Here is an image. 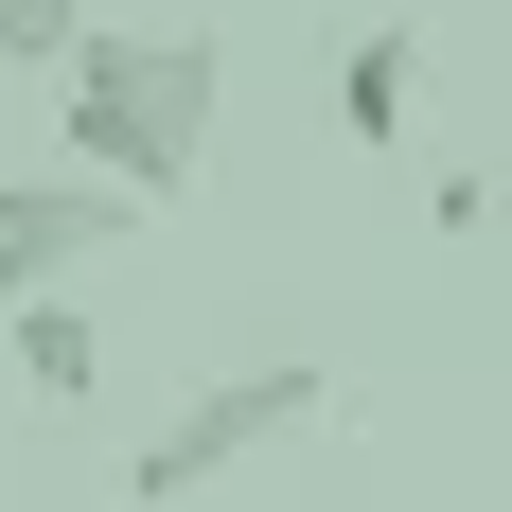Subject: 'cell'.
Listing matches in <instances>:
<instances>
[{
    "instance_id": "obj_4",
    "label": "cell",
    "mask_w": 512,
    "mask_h": 512,
    "mask_svg": "<svg viewBox=\"0 0 512 512\" xmlns=\"http://www.w3.org/2000/svg\"><path fill=\"white\" fill-rule=\"evenodd\" d=\"M407 124H424V36L371 18V36L336 53V142H354V159H407Z\"/></svg>"
},
{
    "instance_id": "obj_5",
    "label": "cell",
    "mask_w": 512,
    "mask_h": 512,
    "mask_svg": "<svg viewBox=\"0 0 512 512\" xmlns=\"http://www.w3.org/2000/svg\"><path fill=\"white\" fill-rule=\"evenodd\" d=\"M0 336H18V389H36V407H89V389H106V336H89V301H71V283H53V301H18Z\"/></svg>"
},
{
    "instance_id": "obj_3",
    "label": "cell",
    "mask_w": 512,
    "mask_h": 512,
    "mask_svg": "<svg viewBox=\"0 0 512 512\" xmlns=\"http://www.w3.org/2000/svg\"><path fill=\"white\" fill-rule=\"evenodd\" d=\"M142 230V195H106V177H0V318L53 301L89 248H124Z\"/></svg>"
},
{
    "instance_id": "obj_1",
    "label": "cell",
    "mask_w": 512,
    "mask_h": 512,
    "mask_svg": "<svg viewBox=\"0 0 512 512\" xmlns=\"http://www.w3.org/2000/svg\"><path fill=\"white\" fill-rule=\"evenodd\" d=\"M71 177H106V195L177 212L212 159V36H177V18H142V36H89L71 53Z\"/></svg>"
},
{
    "instance_id": "obj_6",
    "label": "cell",
    "mask_w": 512,
    "mask_h": 512,
    "mask_svg": "<svg viewBox=\"0 0 512 512\" xmlns=\"http://www.w3.org/2000/svg\"><path fill=\"white\" fill-rule=\"evenodd\" d=\"M106 18L89 0H0V71H53V89H71V53H89Z\"/></svg>"
},
{
    "instance_id": "obj_2",
    "label": "cell",
    "mask_w": 512,
    "mask_h": 512,
    "mask_svg": "<svg viewBox=\"0 0 512 512\" xmlns=\"http://www.w3.org/2000/svg\"><path fill=\"white\" fill-rule=\"evenodd\" d=\"M318 407H336V371H301V354H265V371H212L195 407H159L142 442H124V512H177V495H212L230 460H265V442H301Z\"/></svg>"
}]
</instances>
